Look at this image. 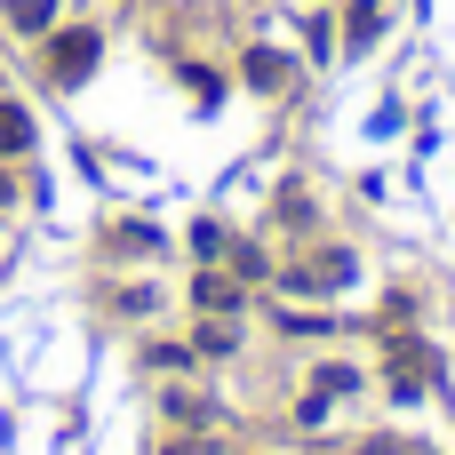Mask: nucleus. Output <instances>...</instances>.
I'll return each mask as SVG.
<instances>
[{"mask_svg":"<svg viewBox=\"0 0 455 455\" xmlns=\"http://www.w3.org/2000/svg\"><path fill=\"white\" fill-rule=\"evenodd\" d=\"M304 384H312V392H328V400H344V408H352V400H360V392H368V384H376V368H368V360H352V352H320V360H312V368H304Z\"/></svg>","mask_w":455,"mask_h":455,"instance_id":"nucleus-8","label":"nucleus"},{"mask_svg":"<svg viewBox=\"0 0 455 455\" xmlns=\"http://www.w3.org/2000/svg\"><path fill=\"white\" fill-rule=\"evenodd\" d=\"M152 455H232V440H224V432H184V424H160Z\"/></svg>","mask_w":455,"mask_h":455,"instance_id":"nucleus-17","label":"nucleus"},{"mask_svg":"<svg viewBox=\"0 0 455 455\" xmlns=\"http://www.w3.org/2000/svg\"><path fill=\"white\" fill-rule=\"evenodd\" d=\"M296 80H304V64H296L288 48H264V40L240 48V88H248V96H288Z\"/></svg>","mask_w":455,"mask_h":455,"instance_id":"nucleus-6","label":"nucleus"},{"mask_svg":"<svg viewBox=\"0 0 455 455\" xmlns=\"http://www.w3.org/2000/svg\"><path fill=\"white\" fill-rule=\"evenodd\" d=\"M96 248H104V264H152V256H168V232L144 224V216H112L96 232Z\"/></svg>","mask_w":455,"mask_h":455,"instance_id":"nucleus-5","label":"nucleus"},{"mask_svg":"<svg viewBox=\"0 0 455 455\" xmlns=\"http://www.w3.org/2000/svg\"><path fill=\"white\" fill-rule=\"evenodd\" d=\"M384 32H392V0H336V48L344 56H368Z\"/></svg>","mask_w":455,"mask_h":455,"instance_id":"nucleus-7","label":"nucleus"},{"mask_svg":"<svg viewBox=\"0 0 455 455\" xmlns=\"http://www.w3.org/2000/svg\"><path fill=\"white\" fill-rule=\"evenodd\" d=\"M96 56H104V32H96V24H56V32H40V80H48V88H80V80L96 72Z\"/></svg>","mask_w":455,"mask_h":455,"instance_id":"nucleus-2","label":"nucleus"},{"mask_svg":"<svg viewBox=\"0 0 455 455\" xmlns=\"http://www.w3.org/2000/svg\"><path fill=\"white\" fill-rule=\"evenodd\" d=\"M32 152V112L16 96H0V160H24Z\"/></svg>","mask_w":455,"mask_h":455,"instance_id":"nucleus-19","label":"nucleus"},{"mask_svg":"<svg viewBox=\"0 0 455 455\" xmlns=\"http://www.w3.org/2000/svg\"><path fill=\"white\" fill-rule=\"evenodd\" d=\"M272 224H280L288 240H312V232H320V200H312L304 184H280V200H272Z\"/></svg>","mask_w":455,"mask_h":455,"instance_id":"nucleus-12","label":"nucleus"},{"mask_svg":"<svg viewBox=\"0 0 455 455\" xmlns=\"http://www.w3.org/2000/svg\"><path fill=\"white\" fill-rule=\"evenodd\" d=\"M184 304H192L200 320H248L256 288H248L232 264H192V280H184Z\"/></svg>","mask_w":455,"mask_h":455,"instance_id":"nucleus-3","label":"nucleus"},{"mask_svg":"<svg viewBox=\"0 0 455 455\" xmlns=\"http://www.w3.org/2000/svg\"><path fill=\"white\" fill-rule=\"evenodd\" d=\"M416 455H432V448H416Z\"/></svg>","mask_w":455,"mask_h":455,"instance_id":"nucleus-22","label":"nucleus"},{"mask_svg":"<svg viewBox=\"0 0 455 455\" xmlns=\"http://www.w3.org/2000/svg\"><path fill=\"white\" fill-rule=\"evenodd\" d=\"M352 320L336 312V304H288V296H272V336H288V344H336Z\"/></svg>","mask_w":455,"mask_h":455,"instance_id":"nucleus-4","label":"nucleus"},{"mask_svg":"<svg viewBox=\"0 0 455 455\" xmlns=\"http://www.w3.org/2000/svg\"><path fill=\"white\" fill-rule=\"evenodd\" d=\"M184 336H192L200 368H208V360H240V352H248V328H240V320H200V312H192V328H184Z\"/></svg>","mask_w":455,"mask_h":455,"instance_id":"nucleus-11","label":"nucleus"},{"mask_svg":"<svg viewBox=\"0 0 455 455\" xmlns=\"http://www.w3.org/2000/svg\"><path fill=\"white\" fill-rule=\"evenodd\" d=\"M224 264H232L248 288H272V272H280V256H272L264 240H240V232H232V256H224Z\"/></svg>","mask_w":455,"mask_h":455,"instance_id":"nucleus-15","label":"nucleus"},{"mask_svg":"<svg viewBox=\"0 0 455 455\" xmlns=\"http://www.w3.org/2000/svg\"><path fill=\"white\" fill-rule=\"evenodd\" d=\"M184 248H192V264H224V256H232V224H216V216H200V224L184 232Z\"/></svg>","mask_w":455,"mask_h":455,"instance_id":"nucleus-18","label":"nucleus"},{"mask_svg":"<svg viewBox=\"0 0 455 455\" xmlns=\"http://www.w3.org/2000/svg\"><path fill=\"white\" fill-rule=\"evenodd\" d=\"M160 424H184V432H224V408H216L192 376H176V384H160Z\"/></svg>","mask_w":455,"mask_h":455,"instance_id":"nucleus-9","label":"nucleus"},{"mask_svg":"<svg viewBox=\"0 0 455 455\" xmlns=\"http://www.w3.org/2000/svg\"><path fill=\"white\" fill-rule=\"evenodd\" d=\"M104 312L128 320V328H152V320L168 312V288H160V280H120V288L104 296Z\"/></svg>","mask_w":455,"mask_h":455,"instance_id":"nucleus-10","label":"nucleus"},{"mask_svg":"<svg viewBox=\"0 0 455 455\" xmlns=\"http://www.w3.org/2000/svg\"><path fill=\"white\" fill-rule=\"evenodd\" d=\"M352 288H360V248H344V240H304L272 272V296H288V304H336Z\"/></svg>","mask_w":455,"mask_h":455,"instance_id":"nucleus-1","label":"nucleus"},{"mask_svg":"<svg viewBox=\"0 0 455 455\" xmlns=\"http://www.w3.org/2000/svg\"><path fill=\"white\" fill-rule=\"evenodd\" d=\"M352 455H416V440H408V432H360Z\"/></svg>","mask_w":455,"mask_h":455,"instance_id":"nucleus-20","label":"nucleus"},{"mask_svg":"<svg viewBox=\"0 0 455 455\" xmlns=\"http://www.w3.org/2000/svg\"><path fill=\"white\" fill-rule=\"evenodd\" d=\"M144 376H200V352H192V336H152L144 344Z\"/></svg>","mask_w":455,"mask_h":455,"instance_id":"nucleus-13","label":"nucleus"},{"mask_svg":"<svg viewBox=\"0 0 455 455\" xmlns=\"http://www.w3.org/2000/svg\"><path fill=\"white\" fill-rule=\"evenodd\" d=\"M336 416H344V400H328V392L296 384V400H288V424H296V432H328Z\"/></svg>","mask_w":455,"mask_h":455,"instance_id":"nucleus-16","label":"nucleus"},{"mask_svg":"<svg viewBox=\"0 0 455 455\" xmlns=\"http://www.w3.org/2000/svg\"><path fill=\"white\" fill-rule=\"evenodd\" d=\"M0 24H8L16 40H40V32L64 24V0H0Z\"/></svg>","mask_w":455,"mask_h":455,"instance_id":"nucleus-14","label":"nucleus"},{"mask_svg":"<svg viewBox=\"0 0 455 455\" xmlns=\"http://www.w3.org/2000/svg\"><path fill=\"white\" fill-rule=\"evenodd\" d=\"M16 200H24V176H16V160H0V216H8Z\"/></svg>","mask_w":455,"mask_h":455,"instance_id":"nucleus-21","label":"nucleus"}]
</instances>
